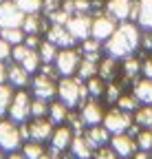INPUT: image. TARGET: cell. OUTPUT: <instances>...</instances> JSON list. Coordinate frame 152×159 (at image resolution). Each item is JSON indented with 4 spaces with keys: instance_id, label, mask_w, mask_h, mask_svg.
I'll return each instance as SVG.
<instances>
[{
    "instance_id": "cell-5",
    "label": "cell",
    "mask_w": 152,
    "mask_h": 159,
    "mask_svg": "<svg viewBox=\"0 0 152 159\" xmlns=\"http://www.w3.org/2000/svg\"><path fill=\"white\" fill-rule=\"evenodd\" d=\"M80 62H82V53L73 47V49H60L53 66L60 77H73V75H77Z\"/></svg>"
},
{
    "instance_id": "cell-39",
    "label": "cell",
    "mask_w": 152,
    "mask_h": 159,
    "mask_svg": "<svg viewBox=\"0 0 152 159\" xmlns=\"http://www.w3.org/2000/svg\"><path fill=\"white\" fill-rule=\"evenodd\" d=\"M62 5H64V0H42V13L51 16L58 9H62Z\"/></svg>"
},
{
    "instance_id": "cell-27",
    "label": "cell",
    "mask_w": 152,
    "mask_h": 159,
    "mask_svg": "<svg viewBox=\"0 0 152 159\" xmlns=\"http://www.w3.org/2000/svg\"><path fill=\"white\" fill-rule=\"evenodd\" d=\"M106 84H108V82H104V80H102L99 75H95V77L86 80L88 97H93V99H104V93H106Z\"/></svg>"
},
{
    "instance_id": "cell-11",
    "label": "cell",
    "mask_w": 152,
    "mask_h": 159,
    "mask_svg": "<svg viewBox=\"0 0 152 159\" xmlns=\"http://www.w3.org/2000/svg\"><path fill=\"white\" fill-rule=\"evenodd\" d=\"M135 2L137 0H106L104 11L117 22H130V13H132Z\"/></svg>"
},
{
    "instance_id": "cell-46",
    "label": "cell",
    "mask_w": 152,
    "mask_h": 159,
    "mask_svg": "<svg viewBox=\"0 0 152 159\" xmlns=\"http://www.w3.org/2000/svg\"><path fill=\"white\" fill-rule=\"evenodd\" d=\"M7 159H27V157H24L22 152H9V157H7Z\"/></svg>"
},
{
    "instance_id": "cell-44",
    "label": "cell",
    "mask_w": 152,
    "mask_h": 159,
    "mask_svg": "<svg viewBox=\"0 0 152 159\" xmlns=\"http://www.w3.org/2000/svg\"><path fill=\"white\" fill-rule=\"evenodd\" d=\"M0 84H7V62H0Z\"/></svg>"
},
{
    "instance_id": "cell-4",
    "label": "cell",
    "mask_w": 152,
    "mask_h": 159,
    "mask_svg": "<svg viewBox=\"0 0 152 159\" xmlns=\"http://www.w3.org/2000/svg\"><path fill=\"white\" fill-rule=\"evenodd\" d=\"M22 144H24V139L20 135V126L11 122V119L2 117L0 119V148L5 152H15L22 148Z\"/></svg>"
},
{
    "instance_id": "cell-18",
    "label": "cell",
    "mask_w": 152,
    "mask_h": 159,
    "mask_svg": "<svg viewBox=\"0 0 152 159\" xmlns=\"http://www.w3.org/2000/svg\"><path fill=\"white\" fill-rule=\"evenodd\" d=\"M108 146L117 152V157H132L137 150V142L135 137H130L128 133H121V135H112Z\"/></svg>"
},
{
    "instance_id": "cell-28",
    "label": "cell",
    "mask_w": 152,
    "mask_h": 159,
    "mask_svg": "<svg viewBox=\"0 0 152 159\" xmlns=\"http://www.w3.org/2000/svg\"><path fill=\"white\" fill-rule=\"evenodd\" d=\"M0 38L5 40L7 44L15 47V44H22L24 42V31L22 27H11V29H0Z\"/></svg>"
},
{
    "instance_id": "cell-2",
    "label": "cell",
    "mask_w": 152,
    "mask_h": 159,
    "mask_svg": "<svg viewBox=\"0 0 152 159\" xmlns=\"http://www.w3.org/2000/svg\"><path fill=\"white\" fill-rule=\"evenodd\" d=\"M58 99L62 104H66L71 111L80 108L86 99H88V89L86 82H82L80 77H60L58 82Z\"/></svg>"
},
{
    "instance_id": "cell-10",
    "label": "cell",
    "mask_w": 152,
    "mask_h": 159,
    "mask_svg": "<svg viewBox=\"0 0 152 159\" xmlns=\"http://www.w3.org/2000/svg\"><path fill=\"white\" fill-rule=\"evenodd\" d=\"M24 13L18 9L13 0H2L0 2V29H11V27H22Z\"/></svg>"
},
{
    "instance_id": "cell-48",
    "label": "cell",
    "mask_w": 152,
    "mask_h": 159,
    "mask_svg": "<svg viewBox=\"0 0 152 159\" xmlns=\"http://www.w3.org/2000/svg\"><path fill=\"white\" fill-rule=\"evenodd\" d=\"M117 159H130V157H117Z\"/></svg>"
},
{
    "instance_id": "cell-41",
    "label": "cell",
    "mask_w": 152,
    "mask_h": 159,
    "mask_svg": "<svg viewBox=\"0 0 152 159\" xmlns=\"http://www.w3.org/2000/svg\"><path fill=\"white\" fill-rule=\"evenodd\" d=\"M9 60H11V44H7L0 38V62H9Z\"/></svg>"
},
{
    "instance_id": "cell-16",
    "label": "cell",
    "mask_w": 152,
    "mask_h": 159,
    "mask_svg": "<svg viewBox=\"0 0 152 159\" xmlns=\"http://www.w3.org/2000/svg\"><path fill=\"white\" fill-rule=\"evenodd\" d=\"M73 137H75V133H73V128H71L68 124L55 126V128H53V135H51V139H49V142H51V150H58V152L68 150Z\"/></svg>"
},
{
    "instance_id": "cell-40",
    "label": "cell",
    "mask_w": 152,
    "mask_h": 159,
    "mask_svg": "<svg viewBox=\"0 0 152 159\" xmlns=\"http://www.w3.org/2000/svg\"><path fill=\"white\" fill-rule=\"evenodd\" d=\"M141 53H152V31H141Z\"/></svg>"
},
{
    "instance_id": "cell-22",
    "label": "cell",
    "mask_w": 152,
    "mask_h": 159,
    "mask_svg": "<svg viewBox=\"0 0 152 159\" xmlns=\"http://www.w3.org/2000/svg\"><path fill=\"white\" fill-rule=\"evenodd\" d=\"M137 7H139V13L135 25L141 31H152V0H137Z\"/></svg>"
},
{
    "instance_id": "cell-26",
    "label": "cell",
    "mask_w": 152,
    "mask_h": 159,
    "mask_svg": "<svg viewBox=\"0 0 152 159\" xmlns=\"http://www.w3.org/2000/svg\"><path fill=\"white\" fill-rule=\"evenodd\" d=\"M58 51H60V49L55 47L53 42H49L46 38L40 42V47H37V55H40L42 64H53V62H55V57H58Z\"/></svg>"
},
{
    "instance_id": "cell-13",
    "label": "cell",
    "mask_w": 152,
    "mask_h": 159,
    "mask_svg": "<svg viewBox=\"0 0 152 159\" xmlns=\"http://www.w3.org/2000/svg\"><path fill=\"white\" fill-rule=\"evenodd\" d=\"M27 128H29V139H33V142H46V139H51L53 135V122L49 117H35L31 119V122H27Z\"/></svg>"
},
{
    "instance_id": "cell-32",
    "label": "cell",
    "mask_w": 152,
    "mask_h": 159,
    "mask_svg": "<svg viewBox=\"0 0 152 159\" xmlns=\"http://www.w3.org/2000/svg\"><path fill=\"white\" fill-rule=\"evenodd\" d=\"M44 152H46V150H44L42 142H33V139H29V142L22 144V155H24L27 159H40Z\"/></svg>"
},
{
    "instance_id": "cell-6",
    "label": "cell",
    "mask_w": 152,
    "mask_h": 159,
    "mask_svg": "<svg viewBox=\"0 0 152 159\" xmlns=\"http://www.w3.org/2000/svg\"><path fill=\"white\" fill-rule=\"evenodd\" d=\"M102 124L106 126V130H108L110 135L128 133V128L132 126V113H126V111H121V108H117V106H112V108L106 111Z\"/></svg>"
},
{
    "instance_id": "cell-24",
    "label": "cell",
    "mask_w": 152,
    "mask_h": 159,
    "mask_svg": "<svg viewBox=\"0 0 152 159\" xmlns=\"http://www.w3.org/2000/svg\"><path fill=\"white\" fill-rule=\"evenodd\" d=\"M71 108L66 104H62L60 99H53V102L49 104V119L53 122V126H60V124H66V117H68Z\"/></svg>"
},
{
    "instance_id": "cell-37",
    "label": "cell",
    "mask_w": 152,
    "mask_h": 159,
    "mask_svg": "<svg viewBox=\"0 0 152 159\" xmlns=\"http://www.w3.org/2000/svg\"><path fill=\"white\" fill-rule=\"evenodd\" d=\"M49 104H51V102H44V99L33 97V99H31V119H35V117H46V115H49Z\"/></svg>"
},
{
    "instance_id": "cell-29",
    "label": "cell",
    "mask_w": 152,
    "mask_h": 159,
    "mask_svg": "<svg viewBox=\"0 0 152 159\" xmlns=\"http://www.w3.org/2000/svg\"><path fill=\"white\" fill-rule=\"evenodd\" d=\"M117 108H121V111H126V113H135L141 104H139V99L132 95V91H124L121 93V97L117 99V104H115Z\"/></svg>"
},
{
    "instance_id": "cell-45",
    "label": "cell",
    "mask_w": 152,
    "mask_h": 159,
    "mask_svg": "<svg viewBox=\"0 0 152 159\" xmlns=\"http://www.w3.org/2000/svg\"><path fill=\"white\" fill-rule=\"evenodd\" d=\"M40 159H62V152H58V150H51V152H44Z\"/></svg>"
},
{
    "instance_id": "cell-12",
    "label": "cell",
    "mask_w": 152,
    "mask_h": 159,
    "mask_svg": "<svg viewBox=\"0 0 152 159\" xmlns=\"http://www.w3.org/2000/svg\"><path fill=\"white\" fill-rule=\"evenodd\" d=\"M80 115H82V119H84V124H86V126H97V124L104 122L106 111H104V106L99 104V99L88 97L86 102L80 106Z\"/></svg>"
},
{
    "instance_id": "cell-34",
    "label": "cell",
    "mask_w": 152,
    "mask_h": 159,
    "mask_svg": "<svg viewBox=\"0 0 152 159\" xmlns=\"http://www.w3.org/2000/svg\"><path fill=\"white\" fill-rule=\"evenodd\" d=\"M77 51L82 55H88V53H104V42H99V40H95V38H86L80 42Z\"/></svg>"
},
{
    "instance_id": "cell-49",
    "label": "cell",
    "mask_w": 152,
    "mask_h": 159,
    "mask_svg": "<svg viewBox=\"0 0 152 159\" xmlns=\"http://www.w3.org/2000/svg\"><path fill=\"white\" fill-rule=\"evenodd\" d=\"M0 2H2V0H0Z\"/></svg>"
},
{
    "instance_id": "cell-14",
    "label": "cell",
    "mask_w": 152,
    "mask_h": 159,
    "mask_svg": "<svg viewBox=\"0 0 152 159\" xmlns=\"http://www.w3.org/2000/svg\"><path fill=\"white\" fill-rule=\"evenodd\" d=\"M44 38L49 40V42H53L58 49H73L75 44H77V42L73 40V35L68 33L66 25H51L49 31L44 33Z\"/></svg>"
},
{
    "instance_id": "cell-17",
    "label": "cell",
    "mask_w": 152,
    "mask_h": 159,
    "mask_svg": "<svg viewBox=\"0 0 152 159\" xmlns=\"http://www.w3.org/2000/svg\"><path fill=\"white\" fill-rule=\"evenodd\" d=\"M51 22L44 13H29L24 16V22H22V31L24 35H44L49 31Z\"/></svg>"
},
{
    "instance_id": "cell-15",
    "label": "cell",
    "mask_w": 152,
    "mask_h": 159,
    "mask_svg": "<svg viewBox=\"0 0 152 159\" xmlns=\"http://www.w3.org/2000/svg\"><path fill=\"white\" fill-rule=\"evenodd\" d=\"M31 77H33V75H29L22 64L11 62V60L7 62V84L13 86L15 91H18V89H27V86L31 84Z\"/></svg>"
},
{
    "instance_id": "cell-21",
    "label": "cell",
    "mask_w": 152,
    "mask_h": 159,
    "mask_svg": "<svg viewBox=\"0 0 152 159\" xmlns=\"http://www.w3.org/2000/svg\"><path fill=\"white\" fill-rule=\"evenodd\" d=\"M68 150H71V155H73L75 159H90L93 152H95V148L88 144V139L84 137V133L73 137V142H71V148H68Z\"/></svg>"
},
{
    "instance_id": "cell-23",
    "label": "cell",
    "mask_w": 152,
    "mask_h": 159,
    "mask_svg": "<svg viewBox=\"0 0 152 159\" xmlns=\"http://www.w3.org/2000/svg\"><path fill=\"white\" fill-rule=\"evenodd\" d=\"M132 95L139 99V104H152V80L139 77L135 84H132Z\"/></svg>"
},
{
    "instance_id": "cell-38",
    "label": "cell",
    "mask_w": 152,
    "mask_h": 159,
    "mask_svg": "<svg viewBox=\"0 0 152 159\" xmlns=\"http://www.w3.org/2000/svg\"><path fill=\"white\" fill-rule=\"evenodd\" d=\"M93 159H117V152L110 146H99V148H95Z\"/></svg>"
},
{
    "instance_id": "cell-20",
    "label": "cell",
    "mask_w": 152,
    "mask_h": 159,
    "mask_svg": "<svg viewBox=\"0 0 152 159\" xmlns=\"http://www.w3.org/2000/svg\"><path fill=\"white\" fill-rule=\"evenodd\" d=\"M84 137L88 139V144H90L93 148H99V146H108V142H110L112 135L106 130L104 124H97V126H86Z\"/></svg>"
},
{
    "instance_id": "cell-42",
    "label": "cell",
    "mask_w": 152,
    "mask_h": 159,
    "mask_svg": "<svg viewBox=\"0 0 152 159\" xmlns=\"http://www.w3.org/2000/svg\"><path fill=\"white\" fill-rule=\"evenodd\" d=\"M141 77L152 80V57H143V64H141Z\"/></svg>"
},
{
    "instance_id": "cell-35",
    "label": "cell",
    "mask_w": 152,
    "mask_h": 159,
    "mask_svg": "<svg viewBox=\"0 0 152 159\" xmlns=\"http://www.w3.org/2000/svg\"><path fill=\"white\" fill-rule=\"evenodd\" d=\"M24 16L29 13H42V0H13Z\"/></svg>"
},
{
    "instance_id": "cell-1",
    "label": "cell",
    "mask_w": 152,
    "mask_h": 159,
    "mask_svg": "<svg viewBox=\"0 0 152 159\" xmlns=\"http://www.w3.org/2000/svg\"><path fill=\"white\" fill-rule=\"evenodd\" d=\"M141 49V29L135 22H119L115 33L104 42V53L117 60H126L139 53Z\"/></svg>"
},
{
    "instance_id": "cell-30",
    "label": "cell",
    "mask_w": 152,
    "mask_h": 159,
    "mask_svg": "<svg viewBox=\"0 0 152 159\" xmlns=\"http://www.w3.org/2000/svg\"><path fill=\"white\" fill-rule=\"evenodd\" d=\"M20 64L24 66V71H27L29 75H35L37 71H40V66H42V60H40V55H37V51H35V49H29L27 57L22 60Z\"/></svg>"
},
{
    "instance_id": "cell-36",
    "label": "cell",
    "mask_w": 152,
    "mask_h": 159,
    "mask_svg": "<svg viewBox=\"0 0 152 159\" xmlns=\"http://www.w3.org/2000/svg\"><path fill=\"white\" fill-rule=\"evenodd\" d=\"M135 142H137V148H139V150L152 152V128H141Z\"/></svg>"
},
{
    "instance_id": "cell-31",
    "label": "cell",
    "mask_w": 152,
    "mask_h": 159,
    "mask_svg": "<svg viewBox=\"0 0 152 159\" xmlns=\"http://www.w3.org/2000/svg\"><path fill=\"white\" fill-rule=\"evenodd\" d=\"M13 93H15L13 86H9V84H0V117H7V111H9L11 99H13Z\"/></svg>"
},
{
    "instance_id": "cell-25",
    "label": "cell",
    "mask_w": 152,
    "mask_h": 159,
    "mask_svg": "<svg viewBox=\"0 0 152 159\" xmlns=\"http://www.w3.org/2000/svg\"><path fill=\"white\" fill-rule=\"evenodd\" d=\"M132 122L139 128H152V104H141L132 113Z\"/></svg>"
},
{
    "instance_id": "cell-47",
    "label": "cell",
    "mask_w": 152,
    "mask_h": 159,
    "mask_svg": "<svg viewBox=\"0 0 152 159\" xmlns=\"http://www.w3.org/2000/svg\"><path fill=\"white\" fill-rule=\"evenodd\" d=\"M0 159H7V152H5L2 148H0Z\"/></svg>"
},
{
    "instance_id": "cell-7",
    "label": "cell",
    "mask_w": 152,
    "mask_h": 159,
    "mask_svg": "<svg viewBox=\"0 0 152 159\" xmlns=\"http://www.w3.org/2000/svg\"><path fill=\"white\" fill-rule=\"evenodd\" d=\"M31 95L37 97V99H44V102H53V99H58V82L46 75H40L35 73L31 77Z\"/></svg>"
},
{
    "instance_id": "cell-9",
    "label": "cell",
    "mask_w": 152,
    "mask_h": 159,
    "mask_svg": "<svg viewBox=\"0 0 152 159\" xmlns=\"http://www.w3.org/2000/svg\"><path fill=\"white\" fill-rule=\"evenodd\" d=\"M117 20H112L106 11H99V13H95L93 16V29H90V38L95 40H99V42H106V40L115 33L117 29Z\"/></svg>"
},
{
    "instance_id": "cell-33",
    "label": "cell",
    "mask_w": 152,
    "mask_h": 159,
    "mask_svg": "<svg viewBox=\"0 0 152 159\" xmlns=\"http://www.w3.org/2000/svg\"><path fill=\"white\" fill-rule=\"evenodd\" d=\"M97 75V62H90V60L82 57V62H80V69H77V75L75 77H80L82 82H86V80L95 77Z\"/></svg>"
},
{
    "instance_id": "cell-8",
    "label": "cell",
    "mask_w": 152,
    "mask_h": 159,
    "mask_svg": "<svg viewBox=\"0 0 152 159\" xmlns=\"http://www.w3.org/2000/svg\"><path fill=\"white\" fill-rule=\"evenodd\" d=\"M68 33L73 35L75 42H82V40L90 38V29H93V16L90 13H73L66 22Z\"/></svg>"
},
{
    "instance_id": "cell-19",
    "label": "cell",
    "mask_w": 152,
    "mask_h": 159,
    "mask_svg": "<svg viewBox=\"0 0 152 159\" xmlns=\"http://www.w3.org/2000/svg\"><path fill=\"white\" fill-rule=\"evenodd\" d=\"M119 69H121V60L110 57V55L104 53V57L97 64V75L104 80V82H115V80H119V75H117Z\"/></svg>"
},
{
    "instance_id": "cell-43",
    "label": "cell",
    "mask_w": 152,
    "mask_h": 159,
    "mask_svg": "<svg viewBox=\"0 0 152 159\" xmlns=\"http://www.w3.org/2000/svg\"><path fill=\"white\" fill-rule=\"evenodd\" d=\"M150 155L152 152H148V150H135V155H132L130 159H152Z\"/></svg>"
},
{
    "instance_id": "cell-3",
    "label": "cell",
    "mask_w": 152,
    "mask_h": 159,
    "mask_svg": "<svg viewBox=\"0 0 152 159\" xmlns=\"http://www.w3.org/2000/svg\"><path fill=\"white\" fill-rule=\"evenodd\" d=\"M31 99L33 95L27 91V89H18L13 93V99L9 104V111H7V119L15 124H24L31 119Z\"/></svg>"
}]
</instances>
